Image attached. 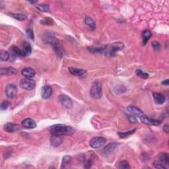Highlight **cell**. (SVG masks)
<instances>
[{"label":"cell","mask_w":169,"mask_h":169,"mask_svg":"<svg viewBox=\"0 0 169 169\" xmlns=\"http://www.w3.org/2000/svg\"><path fill=\"white\" fill-rule=\"evenodd\" d=\"M50 131L52 134L56 135H70L73 134L75 130L71 126H65L63 124H56L50 127Z\"/></svg>","instance_id":"6da1fadb"},{"label":"cell","mask_w":169,"mask_h":169,"mask_svg":"<svg viewBox=\"0 0 169 169\" xmlns=\"http://www.w3.org/2000/svg\"><path fill=\"white\" fill-rule=\"evenodd\" d=\"M124 44L121 42H117L104 47V54L109 57L114 56L118 51L124 49Z\"/></svg>","instance_id":"7a4b0ae2"},{"label":"cell","mask_w":169,"mask_h":169,"mask_svg":"<svg viewBox=\"0 0 169 169\" xmlns=\"http://www.w3.org/2000/svg\"><path fill=\"white\" fill-rule=\"evenodd\" d=\"M90 95L95 99H100L102 95V85L98 81H95L90 90Z\"/></svg>","instance_id":"3957f363"},{"label":"cell","mask_w":169,"mask_h":169,"mask_svg":"<svg viewBox=\"0 0 169 169\" xmlns=\"http://www.w3.org/2000/svg\"><path fill=\"white\" fill-rule=\"evenodd\" d=\"M106 139L102 137H93L89 143L90 146L93 149H99L106 144Z\"/></svg>","instance_id":"277c9868"},{"label":"cell","mask_w":169,"mask_h":169,"mask_svg":"<svg viewBox=\"0 0 169 169\" xmlns=\"http://www.w3.org/2000/svg\"><path fill=\"white\" fill-rule=\"evenodd\" d=\"M42 40L44 42L51 44L52 46H53L55 44L59 42L58 39L56 38L55 34L53 32H45L42 34Z\"/></svg>","instance_id":"5b68a950"},{"label":"cell","mask_w":169,"mask_h":169,"mask_svg":"<svg viewBox=\"0 0 169 169\" xmlns=\"http://www.w3.org/2000/svg\"><path fill=\"white\" fill-rule=\"evenodd\" d=\"M36 85V83L35 81L32 79L31 78H24L23 79H21L20 81V86L22 89L28 90V91H30L32 90Z\"/></svg>","instance_id":"8992f818"},{"label":"cell","mask_w":169,"mask_h":169,"mask_svg":"<svg viewBox=\"0 0 169 169\" xmlns=\"http://www.w3.org/2000/svg\"><path fill=\"white\" fill-rule=\"evenodd\" d=\"M59 100L61 104L66 108L71 109L73 107V101L71 98L66 95H61L59 97Z\"/></svg>","instance_id":"52a82bcc"},{"label":"cell","mask_w":169,"mask_h":169,"mask_svg":"<svg viewBox=\"0 0 169 169\" xmlns=\"http://www.w3.org/2000/svg\"><path fill=\"white\" fill-rule=\"evenodd\" d=\"M17 87L15 84H9L5 89V93L8 98H13L17 95Z\"/></svg>","instance_id":"ba28073f"},{"label":"cell","mask_w":169,"mask_h":169,"mask_svg":"<svg viewBox=\"0 0 169 169\" xmlns=\"http://www.w3.org/2000/svg\"><path fill=\"white\" fill-rule=\"evenodd\" d=\"M140 120H141V122L143 123V124L147 125H151V126H159V125L162 123V122L160 121V120L151 119V118H149L147 116L145 115H142L140 117Z\"/></svg>","instance_id":"9c48e42d"},{"label":"cell","mask_w":169,"mask_h":169,"mask_svg":"<svg viewBox=\"0 0 169 169\" xmlns=\"http://www.w3.org/2000/svg\"><path fill=\"white\" fill-rule=\"evenodd\" d=\"M50 141L52 146L54 147H58L62 143L63 138L60 135L53 134V135H52L51 138H50Z\"/></svg>","instance_id":"30bf717a"},{"label":"cell","mask_w":169,"mask_h":169,"mask_svg":"<svg viewBox=\"0 0 169 169\" xmlns=\"http://www.w3.org/2000/svg\"><path fill=\"white\" fill-rule=\"evenodd\" d=\"M128 112L129 114L133 116L134 117H141L142 115H143V112L137 107L134 106H129L128 108Z\"/></svg>","instance_id":"8fae6325"},{"label":"cell","mask_w":169,"mask_h":169,"mask_svg":"<svg viewBox=\"0 0 169 169\" xmlns=\"http://www.w3.org/2000/svg\"><path fill=\"white\" fill-rule=\"evenodd\" d=\"M21 127L18 124H13V123H7L4 126V129L9 133H14L15 131H19Z\"/></svg>","instance_id":"7c38bea8"},{"label":"cell","mask_w":169,"mask_h":169,"mask_svg":"<svg viewBox=\"0 0 169 169\" xmlns=\"http://www.w3.org/2000/svg\"><path fill=\"white\" fill-rule=\"evenodd\" d=\"M52 94V89L51 87L48 85H45L42 88L41 95L42 97L44 99H48L51 96Z\"/></svg>","instance_id":"4fadbf2b"},{"label":"cell","mask_w":169,"mask_h":169,"mask_svg":"<svg viewBox=\"0 0 169 169\" xmlns=\"http://www.w3.org/2000/svg\"><path fill=\"white\" fill-rule=\"evenodd\" d=\"M21 125L23 128L27 129H33L36 128V123L33 120L30 119V118H27V119L24 120L22 122Z\"/></svg>","instance_id":"5bb4252c"},{"label":"cell","mask_w":169,"mask_h":169,"mask_svg":"<svg viewBox=\"0 0 169 169\" xmlns=\"http://www.w3.org/2000/svg\"><path fill=\"white\" fill-rule=\"evenodd\" d=\"M21 73L24 77L27 78H32L34 77L36 72L31 67H25L22 69Z\"/></svg>","instance_id":"9a60e30c"},{"label":"cell","mask_w":169,"mask_h":169,"mask_svg":"<svg viewBox=\"0 0 169 169\" xmlns=\"http://www.w3.org/2000/svg\"><path fill=\"white\" fill-rule=\"evenodd\" d=\"M69 73L74 76L77 77H81L84 76L87 73V71L83 69H78V68H74V67H69L68 68Z\"/></svg>","instance_id":"2e32d148"},{"label":"cell","mask_w":169,"mask_h":169,"mask_svg":"<svg viewBox=\"0 0 169 169\" xmlns=\"http://www.w3.org/2000/svg\"><path fill=\"white\" fill-rule=\"evenodd\" d=\"M17 69L14 67H9L6 68H1L0 69V73L1 75H15L17 73Z\"/></svg>","instance_id":"e0dca14e"},{"label":"cell","mask_w":169,"mask_h":169,"mask_svg":"<svg viewBox=\"0 0 169 169\" xmlns=\"http://www.w3.org/2000/svg\"><path fill=\"white\" fill-rule=\"evenodd\" d=\"M153 96L154 98L155 102L156 104H162L165 102L166 98L165 96L163 95H162L161 93H153Z\"/></svg>","instance_id":"ac0fdd59"},{"label":"cell","mask_w":169,"mask_h":169,"mask_svg":"<svg viewBox=\"0 0 169 169\" xmlns=\"http://www.w3.org/2000/svg\"><path fill=\"white\" fill-rule=\"evenodd\" d=\"M23 49L22 51H23L24 57L29 56L32 52V48L30 44L28 43V42H25L23 43Z\"/></svg>","instance_id":"d6986e66"},{"label":"cell","mask_w":169,"mask_h":169,"mask_svg":"<svg viewBox=\"0 0 169 169\" xmlns=\"http://www.w3.org/2000/svg\"><path fill=\"white\" fill-rule=\"evenodd\" d=\"M54 48V49L55 50V52H56V53L57 54V55L60 57V58H62L63 56V50L62 48V46H61V45L60 44V42H57L52 46Z\"/></svg>","instance_id":"ffe728a7"},{"label":"cell","mask_w":169,"mask_h":169,"mask_svg":"<svg viewBox=\"0 0 169 169\" xmlns=\"http://www.w3.org/2000/svg\"><path fill=\"white\" fill-rule=\"evenodd\" d=\"M151 36H152V33L150 30H144L143 32V45L145 46L146 45V44L147 43V42L149 40V39L151 38Z\"/></svg>","instance_id":"44dd1931"},{"label":"cell","mask_w":169,"mask_h":169,"mask_svg":"<svg viewBox=\"0 0 169 169\" xmlns=\"http://www.w3.org/2000/svg\"><path fill=\"white\" fill-rule=\"evenodd\" d=\"M11 52L15 57H24L23 51L17 46H12L10 48Z\"/></svg>","instance_id":"7402d4cb"},{"label":"cell","mask_w":169,"mask_h":169,"mask_svg":"<svg viewBox=\"0 0 169 169\" xmlns=\"http://www.w3.org/2000/svg\"><path fill=\"white\" fill-rule=\"evenodd\" d=\"M158 158L160 161H162L164 163L168 164L169 162V156L168 154L166 153H161L158 155Z\"/></svg>","instance_id":"603a6c76"},{"label":"cell","mask_w":169,"mask_h":169,"mask_svg":"<svg viewBox=\"0 0 169 169\" xmlns=\"http://www.w3.org/2000/svg\"><path fill=\"white\" fill-rule=\"evenodd\" d=\"M116 146H117V144L116 143L109 144L106 147H104V149H103V153H104V154H108V153H110L114 150L115 148L116 147Z\"/></svg>","instance_id":"cb8c5ba5"},{"label":"cell","mask_w":169,"mask_h":169,"mask_svg":"<svg viewBox=\"0 0 169 169\" xmlns=\"http://www.w3.org/2000/svg\"><path fill=\"white\" fill-rule=\"evenodd\" d=\"M71 161V157L70 156L65 155L63 157L62 162H61V168H66V166L70 163V162Z\"/></svg>","instance_id":"d4e9b609"},{"label":"cell","mask_w":169,"mask_h":169,"mask_svg":"<svg viewBox=\"0 0 169 169\" xmlns=\"http://www.w3.org/2000/svg\"><path fill=\"white\" fill-rule=\"evenodd\" d=\"M85 23H86L87 25H88L89 27L91 28V29H95V27H96V24H95V21L93 20V19L91 18V17H86V19H85Z\"/></svg>","instance_id":"484cf974"},{"label":"cell","mask_w":169,"mask_h":169,"mask_svg":"<svg viewBox=\"0 0 169 169\" xmlns=\"http://www.w3.org/2000/svg\"><path fill=\"white\" fill-rule=\"evenodd\" d=\"M11 16L12 17H13L14 19H17L19 21H25L27 19V16L24 14H21V13H11Z\"/></svg>","instance_id":"4316f807"},{"label":"cell","mask_w":169,"mask_h":169,"mask_svg":"<svg viewBox=\"0 0 169 169\" xmlns=\"http://www.w3.org/2000/svg\"><path fill=\"white\" fill-rule=\"evenodd\" d=\"M88 50L93 54H104V48H96V47H91L89 48Z\"/></svg>","instance_id":"83f0119b"},{"label":"cell","mask_w":169,"mask_h":169,"mask_svg":"<svg viewBox=\"0 0 169 169\" xmlns=\"http://www.w3.org/2000/svg\"><path fill=\"white\" fill-rule=\"evenodd\" d=\"M0 58H1V61H7L10 58V54L8 52L1 50V51H0Z\"/></svg>","instance_id":"f1b7e54d"},{"label":"cell","mask_w":169,"mask_h":169,"mask_svg":"<svg viewBox=\"0 0 169 169\" xmlns=\"http://www.w3.org/2000/svg\"><path fill=\"white\" fill-rule=\"evenodd\" d=\"M153 165L154 166V167L156 168H159V169H166L167 168L166 165L167 164L164 163V162H162V161H155L153 162Z\"/></svg>","instance_id":"f546056e"},{"label":"cell","mask_w":169,"mask_h":169,"mask_svg":"<svg viewBox=\"0 0 169 169\" xmlns=\"http://www.w3.org/2000/svg\"><path fill=\"white\" fill-rule=\"evenodd\" d=\"M135 73L138 77H139L141 79H146L149 77V74L147 73H145L143 71H142L141 69H137L135 71Z\"/></svg>","instance_id":"4dcf8cb0"},{"label":"cell","mask_w":169,"mask_h":169,"mask_svg":"<svg viewBox=\"0 0 169 169\" xmlns=\"http://www.w3.org/2000/svg\"><path fill=\"white\" fill-rule=\"evenodd\" d=\"M135 131H136V129H133V130L126 131V132H119L118 133V135H119L121 138H126L129 137V135H132L133 133H134Z\"/></svg>","instance_id":"1f68e13d"},{"label":"cell","mask_w":169,"mask_h":169,"mask_svg":"<svg viewBox=\"0 0 169 169\" xmlns=\"http://www.w3.org/2000/svg\"><path fill=\"white\" fill-rule=\"evenodd\" d=\"M36 7L39 10L43 12H48L50 10V6L46 4H42V5H36Z\"/></svg>","instance_id":"d6a6232c"},{"label":"cell","mask_w":169,"mask_h":169,"mask_svg":"<svg viewBox=\"0 0 169 169\" xmlns=\"http://www.w3.org/2000/svg\"><path fill=\"white\" fill-rule=\"evenodd\" d=\"M119 168L122 169H128L130 168V166H129L128 162L126 161H122L120 162Z\"/></svg>","instance_id":"836d02e7"},{"label":"cell","mask_w":169,"mask_h":169,"mask_svg":"<svg viewBox=\"0 0 169 169\" xmlns=\"http://www.w3.org/2000/svg\"><path fill=\"white\" fill-rule=\"evenodd\" d=\"M26 34H27V36L30 39H31V40H34V34L32 29H30V28H28V29L26 30Z\"/></svg>","instance_id":"e575fe53"},{"label":"cell","mask_w":169,"mask_h":169,"mask_svg":"<svg viewBox=\"0 0 169 169\" xmlns=\"http://www.w3.org/2000/svg\"><path fill=\"white\" fill-rule=\"evenodd\" d=\"M41 23L44 24V25H52V24L54 23V21L50 18H46V19H44L43 21H42Z\"/></svg>","instance_id":"d590c367"},{"label":"cell","mask_w":169,"mask_h":169,"mask_svg":"<svg viewBox=\"0 0 169 169\" xmlns=\"http://www.w3.org/2000/svg\"><path fill=\"white\" fill-rule=\"evenodd\" d=\"M10 103L7 102V101H4L3 102L1 103V109L2 110H5L7 109L9 106Z\"/></svg>","instance_id":"8d00e7d4"},{"label":"cell","mask_w":169,"mask_h":169,"mask_svg":"<svg viewBox=\"0 0 169 169\" xmlns=\"http://www.w3.org/2000/svg\"><path fill=\"white\" fill-rule=\"evenodd\" d=\"M127 118H128V120H129V122L131 123H136L137 122V120H136L135 117H134L133 116H131L129 114H126Z\"/></svg>","instance_id":"74e56055"},{"label":"cell","mask_w":169,"mask_h":169,"mask_svg":"<svg viewBox=\"0 0 169 169\" xmlns=\"http://www.w3.org/2000/svg\"><path fill=\"white\" fill-rule=\"evenodd\" d=\"M152 46L155 50H159L160 48V47H161V46H160V44L158 42H153L152 43Z\"/></svg>","instance_id":"f35d334b"},{"label":"cell","mask_w":169,"mask_h":169,"mask_svg":"<svg viewBox=\"0 0 169 169\" xmlns=\"http://www.w3.org/2000/svg\"><path fill=\"white\" fill-rule=\"evenodd\" d=\"M168 129H169L168 125H165V126H164V128H163L164 131H165L166 133H168Z\"/></svg>","instance_id":"ab89813d"},{"label":"cell","mask_w":169,"mask_h":169,"mask_svg":"<svg viewBox=\"0 0 169 169\" xmlns=\"http://www.w3.org/2000/svg\"><path fill=\"white\" fill-rule=\"evenodd\" d=\"M162 84L163 85H166V86H167V85H168V79H166L162 81Z\"/></svg>","instance_id":"60d3db41"},{"label":"cell","mask_w":169,"mask_h":169,"mask_svg":"<svg viewBox=\"0 0 169 169\" xmlns=\"http://www.w3.org/2000/svg\"><path fill=\"white\" fill-rule=\"evenodd\" d=\"M29 3H32V4H34V3H36V1H29Z\"/></svg>","instance_id":"b9f144b4"}]
</instances>
